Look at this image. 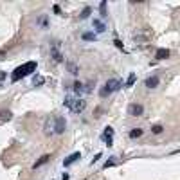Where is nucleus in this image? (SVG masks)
Returning a JSON list of instances; mask_svg holds the SVG:
<instances>
[{
	"label": "nucleus",
	"instance_id": "f257e3e1",
	"mask_svg": "<svg viewBox=\"0 0 180 180\" xmlns=\"http://www.w3.org/2000/svg\"><path fill=\"white\" fill-rule=\"evenodd\" d=\"M63 105L70 110V112H74V114H79V112H83L86 108V101L85 99H81V97H72V95H67L63 99Z\"/></svg>",
	"mask_w": 180,
	"mask_h": 180
},
{
	"label": "nucleus",
	"instance_id": "f03ea898",
	"mask_svg": "<svg viewBox=\"0 0 180 180\" xmlns=\"http://www.w3.org/2000/svg\"><path fill=\"white\" fill-rule=\"evenodd\" d=\"M34 70H36V61H27V63L20 65L18 69H15V72L11 74V81H18L27 74H32Z\"/></svg>",
	"mask_w": 180,
	"mask_h": 180
},
{
	"label": "nucleus",
	"instance_id": "7ed1b4c3",
	"mask_svg": "<svg viewBox=\"0 0 180 180\" xmlns=\"http://www.w3.org/2000/svg\"><path fill=\"white\" fill-rule=\"evenodd\" d=\"M121 86H123V81H121V79H117V77H114V79H108V81H106V85H105V88L99 92V95H101V97H106V95H110V94H114V92H117Z\"/></svg>",
	"mask_w": 180,
	"mask_h": 180
},
{
	"label": "nucleus",
	"instance_id": "20e7f679",
	"mask_svg": "<svg viewBox=\"0 0 180 180\" xmlns=\"http://www.w3.org/2000/svg\"><path fill=\"white\" fill-rule=\"evenodd\" d=\"M65 128H67V121H65V117L58 115L56 119H54V133L61 135V133H65Z\"/></svg>",
	"mask_w": 180,
	"mask_h": 180
},
{
	"label": "nucleus",
	"instance_id": "39448f33",
	"mask_svg": "<svg viewBox=\"0 0 180 180\" xmlns=\"http://www.w3.org/2000/svg\"><path fill=\"white\" fill-rule=\"evenodd\" d=\"M128 114L132 117H139L144 114V106L140 105V103H132V105L128 106Z\"/></svg>",
	"mask_w": 180,
	"mask_h": 180
},
{
	"label": "nucleus",
	"instance_id": "423d86ee",
	"mask_svg": "<svg viewBox=\"0 0 180 180\" xmlns=\"http://www.w3.org/2000/svg\"><path fill=\"white\" fill-rule=\"evenodd\" d=\"M112 137H114V128H112V126H106L105 132H103V137H101V139L105 140V144L108 146V148L114 144V142H112Z\"/></svg>",
	"mask_w": 180,
	"mask_h": 180
},
{
	"label": "nucleus",
	"instance_id": "0eeeda50",
	"mask_svg": "<svg viewBox=\"0 0 180 180\" xmlns=\"http://www.w3.org/2000/svg\"><path fill=\"white\" fill-rule=\"evenodd\" d=\"M51 56H52L54 61H58V63L63 61V54H61V51H60L58 43H52V47H51Z\"/></svg>",
	"mask_w": 180,
	"mask_h": 180
},
{
	"label": "nucleus",
	"instance_id": "6e6552de",
	"mask_svg": "<svg viewBox=\"0 0 180 180\" xmlns=\"http://www.w3.org/2000/svg\"><path fill=\"white\" fill-rule=\"evenodd\" d=\"M77 159H81V153H79V151H74V153H70V155L63 160V166H65V168H69V166H70V164H74Z\"/></svg>",
	"mask_w": 180,
	"mask_h": 180
},
{
	"label": "nucleus",
	"instance_id": "1a4fd4ad",
	"mask_svg": "<svg viewBox=\"0 0 180 180\" xmlns=\"http://www.w3.org/2000/svg\"><path fill=\"white\" fill-rule=\"evenodd\" d=\"M49 160H51V155H49V153H45V155H42L40 159H38V160H36V162H34V166H32V170H38V168H42L43 164H47Z\"/></svg>",
	"mask_w": 180,
	"mask_h": 180
},
{
	"label": "nucleus",
	"instance_id": "9d476101",
	"mask_svg": "<svg viewBox=\"0 0 180 180\" xmlns=\"http://www.w3.org/2000/svg\"><path fill=\"white\" fill-rule=\"evenodd\" d=\"M144 85H146V88H157L159 86V77L157 76H151V77H148L144 81Z\"/></svg>",
	"mask_w": 180,
	"mask_h": 180
},
{
	"label": "nucleus",
	"instance_id": "9b49d317",
	"mask_svg": "<svg viewBox=\"0 0 180 180\" xmlns=\"http://www.w3.org/2000/svg\"><path fill=\"white\" fill-rule=\"evenodd\" d=\"M13 119V114H11L9 110H0V124H4V123H7Z\"/></svg>",
	"mask_w": 180,
	"mask_h": 180
},
{
	"label": "nucleus",
	"instance_id": "f8f14e48",
	"mask_svg": "<svg viewBox=\"0 0 180 180\" xmlns=\"http://www.w3.org/2000/svg\"><path fill=\"white\" fill-rule=\"evenodd\" d=\"M72 88H74V92H76L77 95L86 94V92H85V83H81V81H74V85H72Z\"/></svg>",
	"mask_w": 180,
	"mask_h": 180
},
{
	"label": "nucleus",
	"instance_id": "ddd939ff",
	"mask_svg": "<svg viewBox=\"0 0 180 180\" xmlns=\"http://www.w3.org/2000/svg\"><path fill=\"white\" fill-rule=\"evenodd\" d=\"M92 25H94L95 32H105V31H106L105 23H103V22H101V20H95V18H94V23H92Z\"/></svg>",
	"mask_w": 180,
	"mask_h": 180
},
{
	"label": "nucleus",
	"instance_id": "4468645a",
	"mask_svg": "<svg viewBox=\"0 0 180 180\" xmlns=\"http://www.w3.org/2000/svg\"><path fill=\"white\" fill-rule=\"evenodd\" d=\"M81 38H83L85 42H94L95 40V32L94 31H85L83 34H81Z\"/></svg>",
	"mask_w": 180,
	"mask_h": 180
},
{
	"label": "nucleus",
	"instance_id": "2eb2a0df",
	"mask_svg": "<svg viewBox=\"0 0 180 180\" xmlns=\"http://www.w3.org/2000/svg\"><path fill=\"white\" fill-rule=\"evenodd\" d=\"M43 83H45V77L40 74H36L34 77H32V86H42Z\"/></svg>",
	"mask_w": 180,
	"mask_h": 180
},
{
	"label": "nucleus",
	"instance_id": "dca6fc26",
	"mask_svg": "<svg viewBox=\"0 0 180 180\" xmlns=\"http://www.w3.org/2000/svg\"><path fill=\"white\" fill-rule=\"evenodd\" d=\"M170 58V51L168 49H159L157 51V60H168Z\"/></svg>",
	"mask_w": 180,
	"mask_h": 180
},
{
	"label": "nucleus",
	"instance_id": "f3484780",
	"mask_svg": "<svg viewBox=\"0 0 180 180\" xmlns=\"http://www.w3.org/2000/svg\"><path fill=\"white\" fill-rule=\"evenodd\" d=\"M128 135H130V139H139L142 135V130H140V128H133V130H130Z\"/></svg>",
	"mask_w": 180,
	"mask_h": 180
},
{
	"label": "nucleus",
	"instance_id": "a211bd4d",
	"mask_svg": "<svg viewBox=\"0 0 180 180\" xmlns=\"http://www.w3.org/2000/svg\"><path fill=\"white\" fill-rule=\"evenodd\" d=\"M67 67H69V72H70V74H77V72H79V69H77V65L76 63H72V61H69V63H67Z\"/></svg>",
	"mask_w": 180,
	"mask_h": 180
},
{
	"label": "nucleus",
	"instance_id": "6ab92c4d",
	"mask_svg": "<svg viewBox=\"0 0 180 180\" xmlns=\"http://www.w3.org/2000/svg\"><path fill=\"white\" fill-rule=\"evenodd\" d=\"M99 13H101V16H106V15H108V11H106V0H101V4H99Z\"/></svg>",
	"mask_w": 180,
	"mask_h": 180
},
{
	"label": "nucleus",
	"instance_id": "aec40b11",
	"mask_svg": "<svg viewBox=\"0 0 180 180\" xmlns=\"http://www.w3.org/2000/svg\"><path fill=\"white\" fill-rule=\"evenodd\" d=\"M90 13H92V9H90V7H85V9L81 11L79 18H81V20H85V18H88V16H90Z\"/></svg>",
	"mask_w": 180,
	"mask_h": 180
},
{
	"label": "nucleus",
	"instance_id": "412c9836",
	"mask_svg": "<svg viewBox=\"0 0 180 180\" xmlns=\"http://www.w3.org/2000/svg\"><path fill=\"white\" fill-rule=\"evenodd\" d=\"M133 83H135V74L132 72V74L128 76V79H126V83H124V85H126L128 88H130V86H133Z\"/></svg>",
	"mask_w": 180,
	"mask_h": 180
},
{
	"label": "nucleus",
	"instance_id": "4be33fe9",
	"mask_svg": "<svg viewBox=\"0 0 180 180\" xmlns=\"http://www.w3.org/2000/svg\"><path fill=\"white\" fill-rule=\"evenodd\" d=\"M94 86H95L94 81H86V83H85V92H86V94H90V92L94 90Z\"/></svg>",
	"mask_w": 180,
	"mask_h": 180
},
{
	"label": "nucleus",
	"instance_id": "5701e85b",
	"mask_svg": "<svg viewBox=\"0 0 180 180\" xmlns=\"http://www.w3.org/2000/svg\"><path fill=\"white\" fill-rule=\"evenodd\" d=\"M151 132H153L155 135H159V133H162V132H164V126H160V124H155V126H151Z\"/></svg>",
	"mask_w": 180,
	"mask_h": 180
},
{
	"label": "nucleus",
	"instance_id": "b1692460",
	"mask_svg": "<svg viewBox=\"0 0 180 180\" xmlns=\"http://www.w3.org/2000/svg\"><path fill=\"white\" fill-rule=\"evenodd\" d=\"M114 43H115V47H117V49H121V51L124 52V45H123V42H121L119 38H114Z\"/></svg>",
	"mask_w": 180,
	"mask_h": 180
},
{
	"label": "nucleus",
	"instance_id": "393cba45",
	"mask_svg": "<svg viewBox=\"0 0 180 180\" xmlns=\"http://www.w3.org/2000/svg\"><path fill=\"white\" fill-rule=\"evenodd\" d=\"M38 23L42 27H47V16H38Z\"/></svg>",
	"mask_w": 180,
	"mask_h": 180
},
{
	"label": "nucleus",
	"instance_id": "a878e982",
	"mask_svg": "<svg viewBox=\"0 0 180 180\" xmlns=\"http://www.w3.org/2000/svg\"><path fill=\"white\" fill-rule=\"evenodd\" d=\"M52 11L56 13V15H61V9H60V6H58V4H54V6H52Z\"/></svg>",
	"mask_w": 180,
	"mask_h": 180
},
{
	"label": "nucleus",
	"instance_id": "bb28decb",
	"mask_svg": "<svg viewBox=\"0 0 180 180\" xmlns=\"http://www.w3.org/2000/svg\"><path fill=\"white\" fill-rule=\"evenodd\" d=\"M110 166H114V160H106L105 162V170H108Z\"/></svg>",
	"mask_w": 180,
	"mask_h": 180
},
{
	"label": "nucleus",
	"instance_id": "cd10ccee",
	"mask_svg": "<svg viewBox=\"0 0 180 180\" xmlns=\"http://www.w3.org/2000/svg\"><path fill=\"white\" fill-rule=\"evenodd\" d=\"M6 77H7V74H6V72H0V83H2Z\"/></svg>",
	"mask_w": 180,
	"mask_h": 180
},
{
	"label": "nucleus",
	"instance_id": "c85d7f7f",
	"mask_svg": "<svg viewBox=\"0 0 180 180\" xmlns=\"http://www.w3.org/2000/svg\"><path fill=\"white\" fill-rule=\"evenodd\" d=\"M99 159H101V153H97V155H95L94 159H92V164H94V162H97Z\"/></svg>",
	"mask_w": 180,
	"mask_h": 180
}]
</instances>
